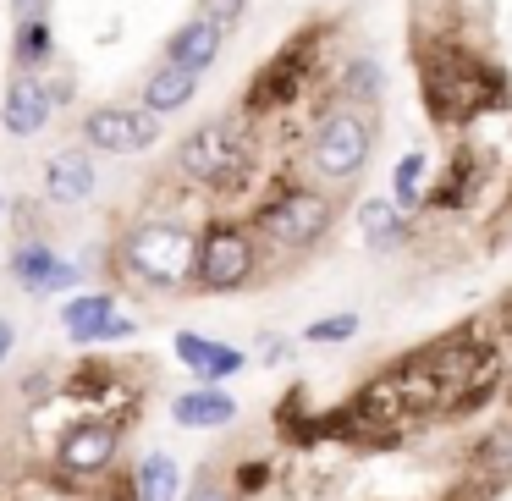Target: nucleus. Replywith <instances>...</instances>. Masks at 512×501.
Listing matches in <instances>:
<instances>
[{
  "instance_id": "obj_1",
  "label": "nucleus",
  "mask_w": 512,
  "mask_h": 501,
  "mask_svg": "<svg viewBox=\"0 0 512 501\" xmlns=\"http://www.w3.org/2000/svg\"><path fill=\"white\" fill-rule=\"evenodd\" d=\"M419 83H424V105H430L435 127H468L485 111L507 105V78L463 45L419 50Z\"/></svg>"
},
{
  "instance_id": "obj_2",
  "label": "nucleus",
  "mask_w": 512,
  "mask_h": 501,
  "mask_svg": "<svg viewBox=\"0 0 512 501\" xmlns=\"http://www.w3.org/2000/svg\"><path fill=\"white\" fill-rule=\"evenodd\" d=\"M248 226L259 232V243L281 248V254H314L336 226V199L331 188H314V182H276L254 204Z\"/></svg>"
},
{
  "instance_id": "obj_3",
  "label": "nucleus",
  "mask_w": 512,
  "mask_h": 501,
  "mask_svg": "<svg viewBox=\"0 0 512 501\" xmlns=\"http://www.w3.org/2000/svg\"><path fill=\"white\" fill-rule=\"evenodd\" d=\"M171 171L193 188H237V177L254 171V122L215 116V122L182 133L171 149Z\"/></svg>"
},
{
  "instance_id": "obj_4",
  "label": "nucleus",
  "mask_w": 512,
  "mask_h": 501,
  "mask_svg": "<svg viewBox=\"0 0 512 501\" xmlns=\"http://www.w3.org/2000/svg\"><path fill=\"white\" fill-rule=\"evenodd\" d=\"M193 243H199V232L188 221H177V215H149V221L127 226L116 254H122V270L138 287L182 292V287H193Z\"/></svg>"
},
{
  "instance_id": "obj_5",
  "label": "nucleus",
  "mask_w": 512,
  "mask_h": 501,
  "mask_svg": "<svg viewBox=\"0 0 512 501\" xmlns=\"http://www.w3.org/2000/svg\"><path fill=\"white\" fill-rule=\"evenodd\" d=\"M369 155H375V116L353 111V105H325L314 116L309 138H303V160L325 188H347L364 177Z\"/></svg>"
},
{
  "instance_id": "obj_6",
  "label": "nucleus",
  "mask_w": 512,
  "mask_h": 501,
  "mask_svg": "<svg viewBox=\"0 0 512 501\" xmlns=\"http://www.w3.org/2000/svg\"><path fill=\"white\" fill-rule=\"evenodd\" d=\"M259 248L265 243L248 221H232V215L204 221L199 243H193V292H210V298L243 292L259 276Z\"/></svg>"
},
{
  "instance_id": "obj_7",
  "label": "nucleus",
  "mask_w": 512,
  "mask_h": 501,
  "mask_svg": "<svg viewBox=\"0 0 512 501\" xmlns=\"http://www.w3.org/2000/svg\"><path fill=\"white\" fill-rule=\"evenodd\" d=\"M160 127H166V116H155L144 100H105L83 111L78 133L94 155H144L160 144Z\"/></svg>"
},
{
  "instance_id": "obj_8",
  "label": "nucleus",
  "mask_w": 512,
  "mask_h": 501,
  "mask_svg": "<svg viewBox=\"0 0 512 501\" xmlns=\"http://www.w3.org/2000/svg\"><path fill=\"white\" fill-rule=\"evenodd\" d=\"M309 56H314L309 39H287V45H281L276 56L254 72V83H248V94H243V116H248V122L298 100L303 83H309Z\"/></svg>"
},
{
  "instance_id": "obj_9",
  "label": "nucleus",
  "mask_w": 512,
  "mask_h": 501,
  "mask_svg": "<svg viewBox=\"0 0 512 501\" xmlns=\"http://www.w3.org/2000/svg\"><path fill=\"white\" fill-rule=\"evenodd\" d=\"M122 457V430L111 419H78L61 430L56 441V468L72 479H89V474H105V468Z\"/></svg>"
},
{
  "instance_id": "obj_10",
  "label": "nucleus",
  "mask_w": 512,
  "mask_h": 501,
  "mask_svg": "<svg viewBox=\"0 0 512 501\" xmlns=\"http://www.w3.org/2000/svg\"><path fill=\"white\" fill-rule=\"evenodd\" d=\"M6 270H12V287L34 292V298L72 292V287H78V276H83L72 259H61L56 248L45 243V237H23V243L12 248V259H6Z\"/></svg>"
},
{
  "instance_id": "obj_11",
  "label": "nucleus",
  "mask_w": 512,
  "mask_h": 501,
  "mask_svg": "<svg viewBox=\"0 0 512 501\" xmlns=\"http://www.w3.org/2000/svg\"><path fill=\"white\" fill-rule=\"evenodd\" d=\"M61 331H67L78 347H94V342L133 336L138 325L127 320V314H116V298H111V292H72V298L61 303Z\"/></svg>"
},
{
  "instance_id": "obj_12",
  "label": "nucleus",
  "mask_w": 512,
  "mask_h": 501,
  "mask_svg": "<svg viewBox=\"0 0 512 501\" xmlns=\"http://www.w3.org/2000/svg\"><path fill=\"white\" fill-rule=\"evenodd\" d=\"M50 111H56V89L39 72H17L6 83V94H0V127H6V138H34L50 122Z\"/></svg>"
},
{
  "instance_id": "obj_13",
  "label": "nucleus",
  "mask_w": 512,
  "mask_h": 501,
  "mask_svg": "<svg viewBox=\"0 0 512 501\" xmlns=\"http://www.w3.org/2000/svg\"><path fill=\"white\" fill-rule=\"evenodd\" d=\"M171 353H177L182 364L193 369V380H204V386H226L232 375H243V369H248V353H243L237 342H221V336H199V331H177Z\"/></svg>"
},
{
  "instance_id": "obj_14",
  "label": "nucleus",
  "mask_w": 512,
  "mask_h": 501,
  "mask_svg": "<svg viewBox=\"0 0 512 501\" xmlns=\"http://www.w3.org/2000/svg\"><path fill=\"white\" fill-rule=\"evenodd\" d=\"M94 188H100V171H94V149L78 144V149H56L45 160V199L72 210V204H89Z\"/></svg>"
},
{
  "instance_id": "obj_15",
  "label": "nucleus",
  "mask_w": 512,
  "mask_h": 501,
  "mask_svg": "<svg viewBox=\"0 0 512 501\" xmlns=\"http://www.w3.org/2000/svg\"><path fill=\"white\" fill-rule=\"evenodd\" d=\"M221 50H226V28H215L210 17L193 12L182 28H171V34H166L160 61H177V67H188V72H210L215 61H221Z\"/></svg>"
},
{
  "instance_id": "obj_16",
  "label": "nucleus",
  "mask_w": 512,
  "mask_h": 501,
  "mask_svg": "<svg viewBox=\"0 0 512 501\" xmlns=\"http://www.w3.org/2000/svg\"><path fill=\"white\" fill-rule=\"evenodd\" d=\"M199 83H204V72H188V67H177V61H155V67L144 72V83H138V100L155 116H177L193 105Z\"/></svg>"
},
{
  "instance_id": "obj_17",
  "label": "nucleus",
  "mask_w": 512,
  "mask_h": 501,
  "mask_svg": "<svg viewBox=\"0 0 512 501\" xmlns=\"http://www.w3.org/2000/svg\"><path fill=\"white\" fill-rule=\"evenodd\" d=\"M171 419L182 424V430H226V424L237 419V397L226 386H193L182 391V397H171Z\"/></svg>"
},
{
  "instance_id": "obj_18",
  "label": "nucleus",
  "mask_w": 512,
  "mask_h": 501,
  "mask_svg": "<svg viewBox=\"0 0 512 501\" xmlns=\"http://www.w3.org/2000/svg\"><path fill=\"white\" fill-rule=\"evenodd\" d=\"M336 105H353L364 116H380L386 105V72H380L375 56H353L342 72H336Z\"/></svg>"
},
{
  "instance_id": "obj_19",
  "label": "nucleus",
  "mask_w": 512,
  "mask_h": 501,
  "mask_svg": "<svg viewBox=\"0 0 512 501\" xmlns=\"http://www.w3.org/2000/svg\"><path fill=\"white\" fill-rule=\"evenodd\" d=\"M358 226H364V243L375 248V254H391V248H402L413 237L408 215L397 210V199H364L358 204Z\"/></svg>"
},
{
  "instance_id": "obj_20",
  "label": "nucleus",
  "mask_w": 512,
  "mask_h": 501,
  "mask_svg": "<svg viewBox=\"0 0 512 501\" xmlns=\"http://www.w3.org/2000/svg\"><path fill=\"white\" fill-rule=\"evenodd\" d=\"M133 501H182V468L171 452H149L133 474Z\"/></svg>"
},
{
  "instance_id": "obj_21",
  "label": "nucleus",
  "mask_w": 512,
  "mask_h": 501,
  "mask_svg": "<svg viewBox=\"0 0 512 501\" xmlns=\"http://www.w3.org/2000/svg\"><path fill=\"white\" fill-rule=\"evenodd\" d=\"M12 61H17V72H45L50 61H56V34H50L45 17H17Z\"/></svg>"
},
{
  "instance_id": "obj_22",
  "label": "nucleus",
  "mask_w": 512,
  "mask_h": 501,
  "mask_svg": "<svg viewBox=\"0 0 512 501\" xmlns=\"http://www.w3.org/2000/svg\"><path fill=\"white\" fill-rule=\"evenodd\" d=\"M391 199H397V210H424V199H430V160H424V149H408L397 160V171H391Z\"/></svg>"
},
{
  "instance_id": "obj_23",
  "label": "nucleus",
  "mask_w": 512,
  "mask_h": 501,
  "mask_svg": "<svg viewBox=\"0 0 512 501\" xmlns=\"http://www.w3.org/2000/svg\"><path fill=\"white\" fill-rule=\"evenodd\" d=\"M358 314L353 309H342V314H325V320H314L309 331H303V342H353L358 336Z\"/></svg>"
},
{
  "instance_id": "obj_24",
  "label": "nucleus",
  "mask_w": 512,
  "mask_h": 501,
  "mask_svg": "<svg viewBox=\"0 0 512 501\" xmlns=\"http://www.w3.org/2000/svg\"><path fill=\"white\" fill-rule=\"evenodd\" d=\"M182 501H237V485H226L221 468H199L193 485L182 490Z\"/></svg>"
},
{
  "instance_id": "obj_25",
  "label": "nucleus",
  "mask_w": 512,
  "mask_h": 501,
  "mask_svg": "<svg viewBox=\"0 0 512 501\" xmlns=\"http://www.w3.org/2000/svg\"><path fill=\"white\" fill-rule=\"evenodd\" d=\"M199 17H210L215 28H226V34H232V28L248 17V0H199Z\"/></svg>"
},
{
  "instance_id": "obj_26",
  "label": "nucleus",
  "mask_w": 512,
  "mask_h": 501,
  "mask_svg": "<svg viewBox=\"0 0 512 501\" xmlns=\"http://www.w3.org/2000/svg\"><path fill=\"white\" fill-rule=\"evenodd\" d=\"M265 479H270L265 463H243V468H237V490H243V496H248V490H259Z\"/></svg>"
},
{
  "instance_id": "obj_27",
  "label": "nucleus",
  "mask_w": 512,
  "mask_h": 501,
  "mask_svg": "<svg viewBox=\"0 0 512 501\" xmlns=\"http://www.w3.org/2000/svg\"><path fill=\"white\" fill-rule=\"evenodd\" d=\"M12 347H17V325L0 314V369H6V358H12Z\"/></svg>"
},
{
  "instance_id": "obj_28",
  "label": "nucleus",
  "mask_w": 512,
  "mask_h": 501,
  "mask_svg": "<svg viewBox=\"0 0 512 501\" xmlns=\"http://www.w3.org/2000/svg\"><path fill=\"white\" fill-rule=\"evenodd\" d=\"M12 6H17V17H45L50 0H12Z\"/></svg>"
},
{
  "instance_id": "obj_29",
  "label": "nucleus",
  "mask_w": 512,
  "mask_h": 501,
  "mask_svg": "<svg viewBox=\"0 0 512 501\" xmlns=\"http://www.w3.org/2000/svg\"><path fill=\"white\" fill-rule=\"evenodd\" d=\"M507 221H512V204H507Z\"/></svg>"
}]
</instances>
